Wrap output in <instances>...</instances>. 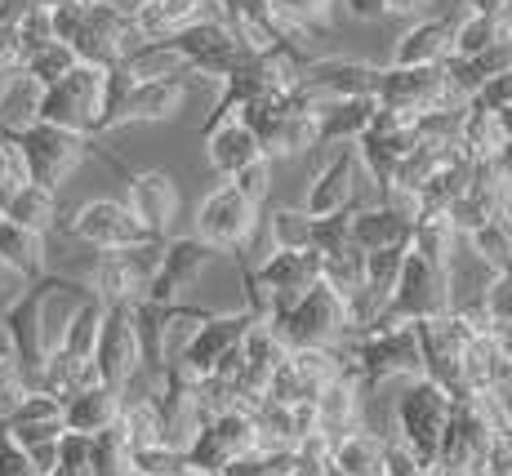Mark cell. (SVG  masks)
<instances>
[{"label": "cell", "mask_w": 512, "mask_h": 476, "mask_svg": "<svg viewBox=\"0 0 512 476\" xmlns=\"http://www.w3.org/2000/svg\"><path fill=\"white\" fill-rule=\"evenodd\" d=\"M486 343L495 347L499 361H508V365H512V321H504V325H490V330H486Z\"/></svg>", "instance_id": "91938a15"}, {"label": "cell", "mask_w": 512, "mask_h": 476, "mask_svg": "<svg viewBox=\"0 0 512 476\" xmlns=\"http://www.w3.org/2000/svg\"><path fill=\"white\" fill-rule=\"evenodd\" d=\"M259 450V432H254L250 410H223L214 419L201 423V432L192 436V445L183 450L187 472H223L236 454Z\"/></svg>", "instance_id": "9a60e30c"}, {"label": "cell", "mask_w": 512, "mask_h": 476, "mask_svg": "<svg viewBox=\"0 0 512 476\" xmlns=\"http://www.w3.org/2000/svg\"><path fill=\"white\" fill-rule=\"evenodd\" d=\"M481 307H486L490 325L512 321V276H490V281L481 285Z\"/></svg>", "instance_id": "816d5d0a"}, {"label": "cell", "mask_w": 512, "mask_h": 476, "mask_svg": "<svg viewBox=\"0 0 512 476\" xmlns=\"http://www.w3.org/2000/svg\"><path fill=\"white\" fill-rule=\"evenodd\" d=\"M72 67H76V54H72V49H67L63 41H49L41 54H32V58L23 63V76H27V81H32L36 89H49V85L63 81Z\"/></svg>", "instance_id": "b9f144b4"}, {"label": "cell", "mask_w": 512, "mask_h": 476, "mask_svg": "<svg viewBox=\"0 0 512 476\" xmlns=\"http://www.w3.org/2000/svg\"><path fill=\"white\" fill-rule=\"evenodd\" d=\"M98 325H103V303H98V299H76L67 325L54 334V347L63 356H72V361H94Z\"/></svg>", "instance_id": "836d02e7"}, {"label": "cell", "mask_w": 512, "mask_h": 476, "mask_svg": "<svg viewBox=\"0 0 512 476\" xmlns=\"http://www.w3.org/2000/svg\"><path fill=\"white\" fill-rule=\"evenodd\" d=\"M268 5L277 9L281 18H290V23H303V27H312V32H330L326 18H330L334 0H268Z\"/></svg>", "instance_id": "f907efd6"}, {"label": "cell", "mask_w": 512, "mask_h": 476, "mask_svg": "<svg viewBox=\"0 0 512 476\" xmlns=\"http://www.w3.org/2000/svg\"><path fill=\"white\" fill-rule=\"evenodd\" d=\"M14 36H18V54H23V63H27L32 54H41V49L54 41V23H49V9L27 5L23 14H18V23H14Z\"/></svg>", "instance_id": "f6af8a7d"}, {"label": "cell", "mask_w": 512, "mask_h": 476, "mask_svg": "<svg viewBox=\"0 0 512 476\" xmlns=\"http://www.w3.org/2000/svg\"><path fill=\"white\" fill-rule=\"evenodd\" d=\"M357 174H361L357 147H334V156L308 183V196H303L299 210L308 218H330L343 210H357Z\"/></svg>", "instance_id": "7402d4cb"}, {"label": "cell", "mask_w": 512, "mask_h": 476, "mask_svg": "<svg viewBox=\"0 0 512 476\" xmlns=\"http://www.w3.org/2000/svg\"><path fill=\"white\" fill-rule=\"evenodd\" d=\"M472 14H508V0H468Z\"/></svg>", "instance_id": "be15d7a7"}, {"label": "cell", "mask_w": 512, "mask_h": 476, "mask_svg": "<svg viewBox=\"0 0 512 476\" xmlns=\"http://www.w3.org/2000/svg\"><path fill=\"white\" fill-rule=\"evenodd\" d=\"M361 281H366V254L357 245H343L334 254H321V285L334 290L343 303H352L361 294Z\"/></svg>", "instance_id": "74e56055"}, {"label": "cell", "mask_w": 512, "mask_h": 476, "mask_svg": "<svg viewBox=\"0 0 512 476\" xmlns=\"http://www.w3.org/2000/svg\"><path fill=\"white\" fill-rule=\"evenodd\" d=\"M455 241L459 232L450 227L446 214H419L415 218V232H410V250L419 254L423 263L441 267V272H455Z\"/></svg>", "instance_id": "1f68e13d"}, {"label": "cell", "mask_w": 512, "mask_h": 476, "mask_svg": "<svg viewBox=\"0 0 512 476\" xmlns=\"http://www.w3.org/2000/svg\"><path fill=\"white\" fill-rule=\"evenodd\" d=\"M0 72H23V54H18L14 23H0Z\"/></svg>", "instance_id": "6f0895ef"}, {"label": "cell", "mask_w": 512, "mask_h": 476, "mask_svg": "<svg viewBox=\"0 0 512 476\" xmlns=\"http://www.w3.org/2000/svg\"><path fill=\"white\" fill-rule=\"evenodd\" d=\"M250 325H259V316L250 307H232V312H210L192 334L183 339V347L174 352V361L183 365L192 379H205L214 374V365L223 361L228 352L241 347V339L250 334Z\"/></svg>", "instance_id": "2e32d148"}, {"label": "cell", "mask_w": 512, "mask_h": 476, "mask_svg": "<svg viewBox=\"0 0 512 476\" xmlns=\"http://www.w3.org/2000/svg\"><path fill=\"white\" fill-rule=\"evenodd\" d=\"M343 5L352 9V18H366V23L383 18V0H343Z\"/></svg>", "instance_id": "6125c7cd"}, {"label": "cell", "mask_w": 512, "mask_h": 476, "mask_svg": "<svg viewBox=\"0 0 512 476\" xmlns=\"http://www.w3.org/2000/svg\"><path fill=\"white\" fill-rule=\"evenodd\" d=\"M156 414H161V445H170L179 454L192 445V436L205 423L201 401H196V379L179 361H170L165 374L156 379Z\"/></svg>", "instance_id": "ffe728a7"}, {"label": "cell", "mask_w": 512, "mask_h": 476, "mask_svg": "<svg viewBox=\"0 0 512 476\" xmlns=\"http://www.w3.org/2000/svg\"><path fill=\"white\" fill-rule=\"evenodd\" d=\"M259 214L232 183H219L196 205V241H205L219 254H245V245L259 236Z\"/></svg>", "instance_id": "7c38bea8"}, {"label": "cell", "mask_w": 512, "mask_h": 476, "mask_svg": "<svg viewBox=\"0 0 512 476\" xmlns=\"http://www.w3.org/2000/svg\"><path fill=\"white\" fill-rule=\"evenodd\" d=\"M0 138H9L18 147L27 183L45 187V192H58L85 165V156H94V138L58 130V125H45V121L27 125L23 134H0Z\"/></svg>", "instance_id": "3957f363"}, {"label": "cell", "mask_w": 512, "mask_h": 476, "mask_svg": "<svg viewBox=\"0 0 512 476\" xmlns=\"http://www.w3.org/2000/svg\"><path fill=\"white\" fill-rule=\"evenodd\" d=\"M23 9H27V0H0V23H18Z\"/></svg>", "instance_id": "e7e4bbea"}, {"label": "cell", "mask_w": 512, "mask_h": 476, "mask_svg": "<svg viewBox=\"0 0 512 476\" xmlns=\"http://www.w3.org/2000/svg\"><path fill=\"white\" fill-rule=\"evenodd\" d=\"M481 476H512V436L508 432H495L490 445L481 450V463H477Z\"/></svg>", "instance_id": "f5cc1de1"}, {"label": "cell", "mask_w": 512, "mask_h": 476, "mask_svg": "<svg viewBox=\"0 0 512 476\" xmlns=\"http://www.w3.org/2000/svg\"><path fill=\"white\" fill-rule=\"evenodd\" d=\"M0 218H9V223L27 227V232H58V192H45V187L36 183H23L14 196L5 201V210H0Z\"/></svg>", "instance_id": "4dcf8cb0"}, {"label": "cell", "mask_w": 512, "mask_h": 476, "mask_svg": "<svg viewBox=\"0 0 512 476\" xmlns=\"http://www.w3.org/2000/svg\"><path fill=\"white\" fill-rule=\"evenodd\" d=\"M54 419H63V401L49 396V392H27L23 405L5 419V428H23V423H54Z\"/></svg>", "instance_id": "681fc988"}, {"label": "cell", "mask_w": 512, "mask_h": 476, "mask_svg": "<svg viewBox=\"0 0 512 476\" xmlns=\"http://www.w3.org/2000/svg\"><path fill=\"white\" fill-rule=\"evenodd\" d=\"M468 245H472L477 263L486 267L490 276H512V214L495 218V223H486L481 232H472Z\"/></svg>", "instance_id": "f35d334b"}, {"label": "cell", "mask_w": 512, "mask_h": 476, "mask_svg": "<svg viewBox=\"0 0 512 476\" xmlns=\"http://www.w3.org/2000/svg\"><path fill=\"white\" fill-rule=\"evenodd\" d=\"M170 45L179 49L187 76H205V81H214V85H223L236 67H245L254 58L250 45L236 41L223 23H192V27H183L179 36H170Z\"/></svg>", "instance_id": "5bb4252c"}, {"label": "cell", "mask_w": 512, "mask_h": 476, "mask_svg": "<svg viewBox=\"0 0 512 476\" xmlns=\"http://www.w3.org/2000/svg\"><path fill=\"white\" fill-rule=\"evenodd\" d=\"M477 107H495V112H504V107H512V72L495 76L490 85H481V94L472 98Z\"/></svg>", "instance_id": "9f6ffc18"}, {"label": "cell", "mask_w": 512, "mask_h": 476, "mask_svg": "<svg viewBox=\"0 0 512 476\" xmlns=\"http://www.w3.org/2000/svg\"><path fill=\"white\" fill-rule=\"evenodd\" d=\"M343 365L361 392L379 388L388 379H423V356H419V334L415 325H374V330L348 334L339 343Z\"/></svg>", "instance_id": "6da1fadb"}, {"label": "cell", "mask_w": 512, "mask_h": 476, "mask_svg": "<svg viewBox=\"0 0 512 476\" xmlns=\"http://www.w3.org/2000/svg\"><path fill=\"white\" fill-rule=\"evenodd\" d=\"M63 232L72 241L90 245L94 254H112V250H134V245H147L152 236L139 227V218L130 214L125 201H112V196H98V201L76 205L72 218L63 223Z\"/></svg>", "instance_id": "4fadbf2b"}, {"label": "cell", "mask_w": 512, "mask_h": 476, "mask_svg": "<svg viewBox=\"0 0 512 476\" xmlns=\"http://www.w3.org/2000/svg\"><path fill=\"white\" fill-rule=\"evenodd\" d=\"M228 183L254 205V210H263V205H268V196H272V161H268V156H259V161H250L245 170H236Z\"/></svg>", "instance_id": "7dc6e473"}, {"label": "cell", "mask_w": 512, "mask_h": 476, "mask_svg": "<svg viewBox=\"0 0 512 476\" xmlns=\"http://www.w3.org/2000/svg\"><path fill=\"white\" fill-rule=\"evenodd\" d=\"M272 330L281 334V343L290 352H303V347H339L348 339V303L317 281L308 294H299L272 321Z\"/></svg>", "instance_id": "8992f818"}, {"label": "cell", "mask_w": 512, "mask_h": 476, "mask_svg": "<svg viewBox=\"0 0 512 476\" xmlns=\"http://www.w3.org/2000/svg\"><path fill=\"white\" fill-rule=\"evenodd\" d=\"M187 103V81H130L121 67L103 76V116L94 138L125 130V125H156L174 121Z\"/></svg>", "instance_id": "7a4b0ae2"}, {"label": "cell", "mask_w": 512, "mask_h": 476, "mask_svg": "<svg viewBox=\"0 0 512 476\" xmlns=\"http://www.w3.org/2000/svg\"><path fill=\"white\" fill-rule=\"evenodd\" d=\"M450 405L455 401H450V396L441 392L437 383H428V379H410L406 392H401L397 405H392L397 441L415 454L423 468H432V459H437L441 432H446V423H450Z\"/></svg>", "instance_id": "ba28073f"}, {"label": "cell", "mask_w": 512, "mask_h": 476, "mask_svg": "<svg viewBox=\"0 0 512 476\" xmlns=\"http://www.w3.org/2000/svg\"><path fill=\"white\" fill-rule=\"evenodd\" d=\"M241 121L254 130L259 138L263 156H277V161H290V156H303V152H317V116L312 112H299L290 103V94H263L254 98L250 107L241 112Z\"/></svg>", "instance_id": "52a82bcc"}, {"label": "cell", "mask_w": 512, "mask_h": 476, "mask_svg": "<svg viewBox=\"0 0 512 476\" xmlns=\"http://www.w3.org/2000/svg\"><path fill=\"white\" fill-rule=\"evenodd\" d=\"M250 414H254V432H259V450H294L299 428H294V410H290V405H277V401H268V396H263Z\"/></svg>", "instance_id": "60d3db41"}, {"label": "cell", "mask_w": 512, "mask_h": 476, "mask_svg": "<svg viewBox=\"0 0 512 476\" xmlns=\"http://www.w3.org/2000/svg\"><path fill=\"white\" fill-rule=\"evenodd\" d=\"M379 103L374 98H343L317 112V147H357V138L370 130Z\"/></svg>", "instance_id": "f1b7e54d"}, {"label": "cell", "mask_w": 512, "mask_h": 476, "mask_svg": "<svg viewBox=\"0 0 512 476\" xmlns=\"http://www.w3.org/2000/svg\"><path fill=\"white\" fill-rule=\"evenodd\" d=\"M27 5H36V9H58V5H72V0H27Z\"/></svg>", "instance_id": "03108f58"}, {"label": "cell", "mask_w": 512, "mask_h": 476, "mask_svg": "<svg viewBox=\"0 0 512 476\" xmlns=\"http://www.w3.org/2000/svg\"><path fill=\"white\" fill-rule=\"evenodd\" d=\"M116 414H121V392L107 388V383H90V388H81L63 401V428L81 436H98L116 428Z\"/></svg>", "instance_id": "83f0119b"}, {"label": "cell", "mask_w": 512, "mask_h": 476, "mask_svg": "<svg viewBox=\"0 0 512 476\" xmlns=\"http://www.w3.org/2000/svg\"><path fill=\"white\" fill-rule=\"evenodd\" d=\"M183 476H219V472H183Z\"/></svg>", "instance_id": "003e7915"}, {"label": "cell", "mask_w": 512, "mask_h": 476, "mask_svg": "<svg viewBox=\"0 0 512 476\" xmlns=\"http://www.w3.org/2000/svg\"><path fill=\"white\" fill-rule=\"evenodd\" d=\"M45 259H49V245L41 232H27V227L0 218V267L5 272H14L18 281H41L49 272Z\"/></svg>", "instance_id": "f546056e"}, {"label": "cell", "mask_w": 512, "mask_h": 476, "mask_svg": "<svg viewBox=\"0 0 512 476\" xmlns=\"http://www.w3.org/2000/svg\"><path fill=\"white\" fill-rule=\"evenodd\" d=\"M455 58V18H419L392 45L388 67H446Z\"/></svg>", "instance_id": "cb8c5ba5"}, {"label": "cell", "mask_w": 512, "mask_h": 476, "mask_svg": "<svg viewBox=\"0 0 512 476\" xmlns=\"http://www.w3.org/2000/svg\"><path fill=\"white\" fill-rule=\"evenodd\" d=\"M504 143H508V134H504V121H499L495 107L468 103L464 125H459V152L472 156V161H490Z\"/></svg>", "instance_id": "e575fe53"}, {"label": "cell", "mask_w": 512, "mask_h": 476, "mask_svg": "<svg viewBox=\"0 0 512 476\" xmlns=\"http://www.w3.org/2000/svg\"><path fill=\"white\" fill-rule=\"evenodd\" d=\"M143 370V352H139V334H134V307H103V325H98V343H94V374L98 383L121 392L134 374Z\"/></svg>", "instance_id": "d6986e66"}, {"label": "cell", "mask_w": 512, "mask_h": 476, "mask_svg": "<svg viewBox=\"0 0 512 476\" xmlns=\"http://www.w3.org/2000/svg\"><path fill=\"white\" fill-rule=\"evenodd\" d=\"M374 103L423 116L437 107H459V98L446 85V67H379Z\"/></svg>", "instance_id": "e0dca14e"}, {"label": "cell", "mask_w": 512, "mask_h": 476, "mask_svg": "<svg viewBox=\"0 0 512 476\" xmlns=\"http://www.w3.org/2000/svg\"><path fill=\"white\" fill-rule=\"evenodd\" d=\"M130 472L134 476H183V454L170 450V445H143V450H130Z\"/></svg>", "instance_id": "bcb514c9"}, {"label": "cell", "mask_w": 512, "mask_h": 476, "mask_svg": "<svg viewBox=\"0 0 512 476\" xmlns=\"http://www.w3.org/2000/svg\"><path fill=\"white\" fill-rule=\"evenodd\" d=\"M379 476H428V468L406 450L401 441H383V468Z\"/></svg>", "instance_id": "db71d44e"}, {"label": "cell", "mask_w": 512, "mask_h": 476, "mask_svg": "<svg viewBox=\"0 0 512 476\" xmlns=\"http://www.w3.org/2000/svg\"><path fill=\"white\" fill-rule=\"evenodd\" d=\"M250 281L259 285L263 303L272 307V321H277L299 294H308L321 281V254L317 250H268V259L259 267H250Z\"/></svg>", "instance_id": "ac0fdd59"}, {"label": "cell", "mask_w": 512, "mask_h": 476, "mask_svg": "<svg viewBox=\"0 0 512 476\" xmlns=\"http://www.w3.org/2000/svg\"><path fill=\"white\" fill-rule=\"evenodd\" d=\"M504 214H512V187L499 183L486 161H477L472 187L446 210L450 227H455L459 236H472V232H481L486 223H495V218H504Z\"/></svg>", "instance_id": "603a6c76"}, {"label": "cell", "mask_w": 512, "mask_h": 476, "mask_svg": "<svg viewBox=\"0 0 512 476\" xmlns=\"http://www.w3.org/2000/svg\"><path fill=\"white\" fill-rule=\"evenodd\" d=\"M361 401H366L361 383L352 379V370H343L339 379H334L330 388L321 392L317 401H312L317 432L330 436V441H339V436H348V432H361Z\"/></svg>", "instance_id": "484cf974"}, {"label": "cell", "mask_w": 512, "mask_h": 476, "mask_svg": "<svg viewBox=\"0 0 512 476\" xmlns=\"http://www.w3.org/2000/svg\"><path fill=\"white\" fill-rule=\"evenodd\" d=\"M214 254L219 250H210L196 236H170L161 245V263H156L152 285H147V303H183V290L201 281V272L214 263Z\"/></svg>", "instance_id": "44dd1931"}, {"label": "cell", "mask_w": 512, "mask_h": 476, "mask_svg": "<svg viewBox=\"0 0 512 476\" xmlns=\"http://www.w3.org/2000/svg\"><path fill=\"white\" fill-rule=\"evenodd\" d=\"M94 156H103L116 174L125 178V205L139 218V227L152 241H170L174 218H179V183L165 170H130L112 147H103V138H94Z\"/></svg>", "instance_id": "5b68a950"}, {"label": "cell", "mask_w": 512, "mask_h": 476, "mask_svg": "<svg viewBox=\"0 0 512 476\" xmlns=\"http://www.w3.org/2000/svg\"><path fill=\"white\" fill-rule=\"evenodd\" d=\"M290 472H294V450H245L219 476H290Z\"/></svg>", "instance_id": "7bdbcfd3"}, {"label": "cell", "mask_w": 512, "mask_h": 476, "mask_svg": "<svg viewBox=\"0 0 512 476\" xmlns=\"http://www.w3.org/2000/svg\"><path fill=\"white\" fill-rule=\"evenodd\" d=\"M32 392V383H27V374L18 370V361L9 356V347H0V423L9 419V414L23 405V396Z\"/></svg>", "instance_id": "c3c4849f"}, {"label": "cell", "mask_w": 512, "mask_h": 476, "mask_svg": "<svg viewBox=\"0 0 512 476\" xmlns=\"http://www.w3.org/2000/svg\"><path fill=\"white\" fill-rule=\"evenodd\" d=\"M90 476H134L130 472V445L121 441V432H116V428H107V432L94 436Z\"/></svg>", "instance_id": "ee69618b"}, {"label": "cell", "mask_w": 512, "mask_h": 476, "mask_svg": "<svg viewBox=\"0 0 512 476\" xmlns=\"http://www.w3.org/2000/svg\"><path fill=\"white\" fill-rule=\"evenodd\" d=\"M512 36L508 14H468L455 23V58H477Z\"/></svg>", "instance_id": "d590c367"}, {"label": "cell", "mask_w": 512, "mask_h": 476, "mask_svg": "<svg viewBox=\"0 0 512 476\" xmlns=\"http://www.w3.org/2000/svg\"><path fill=\"white\" fill-rule=\"evenodd\" d=\"M379 85V67L361 63V58H312L308 72L299 76V85L290 89V103L299 112L317 116L321 107L343 103V98H374Z\"/></svg>", "instance_id": "8fae6325"}, {"label": "cell", "mask_w": 512, "mask_h": 476, "mask_svg": "<svg viewBox=\"0 0 512 476\" xmlns=\"http://www.w3.org/2000/svg\"><path fill=\"white\" fill-rule=\"evenodd\" d=\"M161 245L165 241H147L134 245V250H112V254H94L90 263V294L103 307H134L147 299V285L156 276V263H161Z\"/></svg>", "instance_id": "30bf717a"}, {"label": "cell", "mask_w": 512, "mask_h": 476, "mask_svg": "<svg viewBox=\"0 0 512 476\" xmlns=\"http://www.w3.org/2000/svg\"><path fill=\"white\" fill-rule=\"evenodd\" d=\"M379 468H383V436L361 428L334 441V450H330L334 476H379Z\"/></svg>", "instance_id": "d6a6232c"}, {"label": "cell", "mask_w": 512, "mask_h": 476, "mask_svg": "<svg viewBox=\"0 0 512 476\" xmlns=\"http://www.w3.org/2000/svg\"><path fill=\"white\" fill-rule=\"evenodd\" d=\"M201 138H205V161H210V170L219 178H232L236 170H245L250 161H259L263 156L259 138H254V130L241 121V116H236V121L214 125V130H205Z\"/></svg>", "instance_id": "4316f807"}, {"label": "cell", "mask_w": 512, "mask_h": 476, "mask_svg": "<svg viewBox=\"0 0 512 476\" xmlns=\"http://www.w3.org/2000/svg\"><path fill=\"white\" fill-rule=\"evenodd\" d=\"M383 14L419 23V18H432V0H383Z\"/></svg>", "instance_id": "680465c9"}, {"label": "cell", "mask_w": 512, "mask_h": 476, "mask_svg": "<svg viewBox=\"0 0 512 476\" xmlns=\"http://www.w3.org/2000/svg\"><path fill=\"white\" fill-rule=\"evenodd\" d=\"M290 356V347L281 343V334L272 330V325H250V334L241 339V361L250 374H259V379H272V370Z\"/></svg>", "instance_id": "ab89813d"}, {"label": "cell", "mask_w": 512, "mask_h": 476, "mask_svg": "<svg viewBox=\"0 0 512 476\" xmlns=\"http://www.w3.org/2000/svg\"><path fill=\"white\" fill-rule=\"evenodd\" d=\"M259 232L268 250H312V218L299 205H281L272 214H259Z\"/></svg>", "instance_id": "8d00e7d4"}, {"label": "cell", "mask_w": 512, "mask_h": 476, "mask_svg": "<svg viewBox=\"0 0 512 476\" xmlns=\"http://www.w3.org/2000/svg\"><path fill=\"white\" fill-rule=\"evenodd\" d=\"M103 76H107V72H98V67L76 63L58 85L41 89V103H36V121L94 138L98 116H103Z\"/></svg>", "instance_id": "9c48e42d"}, {"label": "cell", "mask_w": 512, "mask_h": 476, "mask_svg": "<svg viewBox=\"0 0 512 476\" xmlns=\"http://www.w3.org/2000/svg\"><path fill=\"white\" fill-rule=\"evenodd\" d=\"M410 232L415 218L388 210V205H357L348 223V241L361 254H383V250H410Z\"/></svg>", "instance_id": "d4e9b609"}, {"label": "cell", "mask_w": 512, "mask_h": 476, "mask_svg": "<svg viewBox=\"0 0 512 476\" xmlns=\"http://www.w3.org/2000/svg\"><path fill=\"white\" fill-rule=\"evenodd\" d=\"M455 307V272H441V267L423 263L415 250L401 254V272L392 285V299L383 307L379 325H415L432 321V316H446Z\"/></svg>", "instance_id": "277c9868"}, {"label": "cell", "mask_w": 512, "mask_h": 476, "mask_svg": "<svg viewBox=\"0 0 512 476\" xmlns=\"http://www.w3.org/2000/svg\"><path fill=\"white\" fill-rule=\"evenodd\" d=\"M0 476H41L32 468V459H27V454L9 441L5 428H0Z\"/></svg>", "instance_id": "11a10c76"}, {"label": "cell", "mask_w": 512, "mask_h": 476, "mask_svg": "<svg viewBox=\"0 0 512 476\" xmlns=\"http://www.w3.org/2000/svg\"><path fill=\"white\" fill-rule=\"evenodd\" d=\"M486 165H490V174H495L499 183H504V187H512V143H504V147H499V152L490 156Z\"/></svg>", "instance_id": "94428289"}]
</instances>
